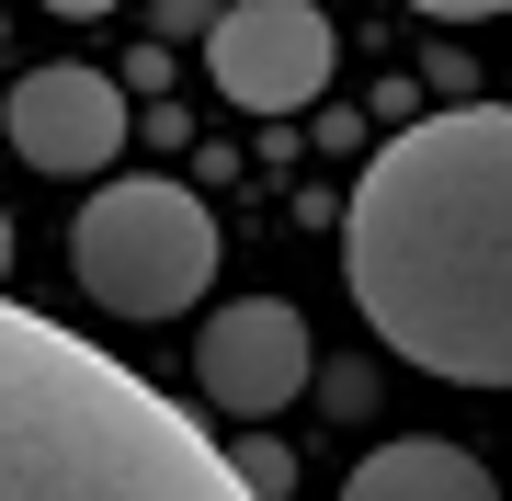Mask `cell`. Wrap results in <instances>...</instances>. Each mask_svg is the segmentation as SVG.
Returning <instances> with one entry per match:
<instances>
[{
    "label": "cell",
    "instance_id": "6da1fadb",
    "mask_svg": "<svg viewBox=\"0 0 512 501\" xmlns=\"http://www.w3.org/2000/svg\"><path fill=\"white\" fill-rule=\"evenodd\" d=\"M342 274L399 365L512 388V103H456L387 137L353 183Z\"/></svg>",
    "mask_w": 512,
    "mask_h": 501
},
{
    "label": "cell",
    "instance_id": "7a4b0ae2",
    "mask_svg": "<svg viewBox=\"0 0 512 501\" xmlns=\"http://www.w3.org/2000/svg\"><path fill=\"white\" fill-rule=\"evenodd\" d=\"M0 501H262L183 399L0 297Z\"/></svg>",
    "mask_w": 512,
    "mask_h": 501
},
{
    "label": "cell",
    "instance_id": "3957f363",
    "mask_svg": "<svg viewBox=\"0 0 512 501\" xmlns=\"http://www.w3.org/2000/svg\"><path fill=\"white\" fill-rule=\"evenodd\" d=\"M69 274L103 319H183L217 274V217L183 183H103L69 228Z\"/></svg>",
    "mask_w": 512,
    "mask_h": 501
},
{
    "label": "cell",
    "instance_id": "277c9868",
    "mask_svg": "<svg viewBox=\"0 0 512 501\" xmlns=\"http://www.w3.org/2000/svg\"><path fill=\"white\" fill-rule=\"evenodd\" d=\"M205 80L239 114H308L330 92V23L308 0H217L205 23Z\"/></svg>",
    "mask_w": 512,
    "mask_h": 501
},
{
    "label": "cell",
    "instance_id": "5b68a950",
    "mask_svg": "<svg viewBox=\"0 0 512 501\" xmlns=\"http://www.w3.org/2000/svg\"><path fill=\"white\" fill-rule=\"evenodd\" d=\"M194 388L228 410V422H274V410L308 388V319L285 297H228L205 308L194 331Z\"/></svg>",
    "mask_w": 512,
    "mask_h": 501
},
{
    "label": "cell",
    "instance_id": "8992f818",
    "mask_svg": "<svg viewBox=\"0 0 512 501\" xmlns=\"http://www.w3.org/2000/svg\"><path fill=\"white\" fill-rule=\"evenodd\" d=\"M0 137H12V160H35L46 183L103 171V160H126V92H114L103 69H23L12 103H0Z\"/></svg>",
    "mask_w": 512,
    "mask_h": 501
},
{
    "label": "cell",
    "instance_id": "52a82bcc",
    "mask_svg": "<svg viewBox=\"0 0 512 501\" xmlns=\"http://www.w3.org/2000/svg\"><path fill=\"white\" fill-rule=\"evenodd\" d=\"M342 501H501V479L467 445H433V433H399L342 479Z\"/></svg>",
    "mask_w": 512,
    "mask_h": 501
},
{
    "label": "cell",
    "instance_id": "ba28073f",
    "mask_svg": "<svg viewBox=\"0 0 512 501\" xmlns=\"http://www.w3.org/2000/svg\"><path fill=\"white\" fill-rule=\"evenodd\" d=\"M228 456H239V479H251L262 501H285V490H296V456L274 445V433H239V445H228Z\"/></svg>",
    "mask_w": 512,
    "mask_h": 501
},
{
    "label": "cell",
    "instance_id": "9c48e42d",
    "mask_svg": "<svg viewBox=\"0 0 512 501\" xmlns=\"http://www.w3.org/2000/svg\"><path fill=\"white\" fill-rule=\"evenodd\" d=\"M410 12H433V23H490V12H512V0H410Z\"/></svg>",
    "mask_w": 512,
    "mask_h": 501
},
{
    "label": "cell",
    "instance_id": "30bf717a",
    "mask_svg": "<svg viewBox=\"0 0 512 501\" xmlns=\"http://www.w3.org/2000/svg\"><path fill=\"white\" fill-rule=\"evenodd\" d=\"M160 23H171V35H205V23H217V0H160Z\"/></svg>",
    "mask_w": 512,
    "mask_h": 501
},
{
    "label": "cell",
    "instance_id": "8fae6325",
    "mask_svg": "<svg viewBox=\"0 0 512 501\" xmlns=\"http://www.w3.org/2000/svg\"><path fill=\"white\" fill-rule=\"evenodd\" d=\"M46 12H57V23H103L114 0H46Z\"/></svg>",
    "mask_w": 512,
    "mask_h": 501
},
{
    "label": "cell",
    "instance_id": "7c38bea8",
    "mask_svg": "<svg viewBox=\"0 0 512 501\" xmlns=\"http://www.w3.org/2000/svg\"><path fill=\"white\" fill-rule=\"evenodd\" d=\"M0 274H12V205H0Z\"/></svg>",
    "mask_w": 512,
    "mask_h": 501
}]
</instances>
